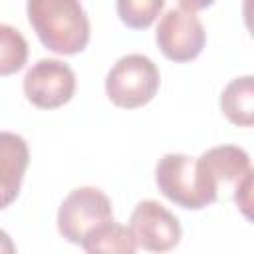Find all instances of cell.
<instances>
[{"label":"cell","mask_w":254,"mask_h":254,"mask_svg":"<svg viewBox=\"0 0 254 254\" xmlns=\"http://www.w3.org/2000/svg\"><path fill=\"white\" fill-rule=\"evenodd\" d=\"M28 20L40 42L54 54L73 56L89 42V20L75 0H30Z\"/></svg>","instance_id":"6da1fadb"},{"label":"cell","mask_w":254,"mask_h":254,"mask_svg":"<svg viewBox=\"0 0 254 254\" xmlns=\"http://www.w3.org/2000/svg\"><path fill=\"white\" fill-rule=\"evenodd\" d=\"M155 183L171 202L190 210H200L218 196V185L208 177L198 159L183 153H167L159 159Z\"/></svg>","instance_id":"7a4b0ae2"},{"label":"cell","mask_w":254,"mask_h":254,"mask_svg":"<svg viewBox=\"0 0 254 254\" xmlns=\"http://www.w3.org/2000/svg\"><path fill=\"white\" fill-rule=\"evenodd\" d=\"M161 75L151 58L127 54L119 58L105 77V93L117 107L135 109L147 105L159 91Z\"/></svg>","instance_id":"3957f363"},{"label":"cell","mask_w":254,"mask_h":254,"mask_svg":"<svg viewBox=\"0 0 254 254\" xmlns=\"http://www.w3.org/2000/svg\"><path fill=\"white\" fill-rule=\"evenodd\" d=\"M204 4H194L181 0L175 8H169L157 26V46L165 58L173 62H190L194 60L206 42V32L196 16V10Z\"/></svg>","instance_id":"277c9868"},{"label":"cell","mask_w":254,"mask_h":254,"mask_svg":"<svg viewBox=\"0 0 254 254\" xmlns=\"http://www.w3.org/2000/svg\"><path fill=\"white\" fill-rule=\"evenodd\" d=\"M107 220H113L111 200L95 187L73 189L58 210V230L71 244H81L93 228Z\"/></svg>","instance_id":"5b68a950"},{"label":"cell","mask_w":254,"mask_h":254,"mask_svg":"<svg viewBox=\"0 0 254 254\" xmlns=\"http://www.w3.org/2000/svg\"><path fill=\"white\" fill-rule=\"evenodd\" d=\"M24 93L40 109L62 107L75 93V73L65 62L44 58L26 71Z\"/></svg>","instance_id":"8992f818"},{"label":"cell","mask_w":254,"mask_h":254,"mask_svg":"<svg viewBox=\"0 0 254 254\" xmlns=\"http://www.w3.org/2000/svg\"><path fill=\"white\" fill-rule=\"evenodd\" d=\"M129 230L135 244L147 252L163 254L175 248L181 240V222L157 200H141L129 218Z\"/></svg>","instance_id":"52a82bcc"},{"label":"cell","mask_w":254,"mask_h":254,"mask_svg":"<svg viewBox=\"0 0 254 254\" xmlns=\"http://www.w3.org/2000/svg\"><path fill=\"white\" fill-rule=\"evenodd\" d=\"M28 163L30 151L26 139L10 131H0V210L16 200Z\"/></svg>","instance_id":"ba28073f"},{"label":"cell","mask_w":254,"mask_h":254,"mask_svg":"<svg viewBox=\"0 0 254 254\" xmlns=\"http://www.w3.org/2000/svg\"><path fill=\"white\" fill-rule=\"evenodd\" d=\"M198 163L208 173V177L216 185L224 183H238L248 173H252L250 157L244 149L236 145H218L208 151H204L198 157Z\"/></svg>","instance_id":"9c48e42d"},{"label":"cell","mask_w":254,"mask_h":254,"mask_svg":"<svg viewBox=\"0 0 254 254\" xmlns=\"http://www.w3.org/2000/svg\"><path fill=\"white\" fill-rule=\"evenodd\" d=\"M220 109L230 123L250 127L254 123V77L242 75L232 79L222 89Z\"/></svg>","instance_id":"30bf717a"},{"label":"cell","mask_w":254,"mask_h":254,"mask_svg":"<svg viewBox=\"0 0 254 254\" xmlns=\"http://www.w3.org/2000/svg\"><path fill=\"white\" fill-rule=\"evenodd\" d=\"M85 254H135V238L131 230L115 220H107L93 228L81 242Z\"/></svg>","instance_id":"8fae6325"},{"label":"cell","mask_w":254,"mask_h":254,"mask_svg":"<svg viewBox=\"0 0 254 254\" xmlns=\"http://www.w3.org/2000/svg\"><path fill=\"white\" fill-rule=\"evenodd\" d=\"M28 60V42L14 26L0 24V75H12Z\"/></svg>","instance_id":"7c38bea8"},{"label":"cell","mask_w":254,"mask_h":254,"mask_svg":"<svg viewBox=\"0 0 254 254\" xmlns=\"http://www.w3.org/2000/svg\"><path fill=\"white\" fill-rule=\"evenodd\" d=\"M121 22L133 30L149 28L165 8L163 0H119L115 4Z\"/></svg>","instance_id":"4fadbf2b"},{"label":"cell","mask_w":254,"mask_h":254,"mask_svg":"<svg viewBox=\"0 0 254 254\" xmlns=\"http://www.w3.org/2000/svg\"><path fill=\"white\" fill-rule=\"evenodd\" d=\"M250 189H252V173H248L242 181H238L234 185V202L240 206V210L244 212L246 218H250V204H252Z\"/></svg>","instance_id":"5bb4252c"},{"label":"cell","mask_w":254,"mask_h":254,"mask_svg":"<svg viewBox=\"0 0 254 254\" xmlns=\"http://www.w3.org/2000/svg\"><path fill=\"white\" fill-rule=\"evenodd\" d=\"M0 254H16V244L6 230L0 228Z\"/></svg>","instance_id":"9a60e30c"}]
</instances>
